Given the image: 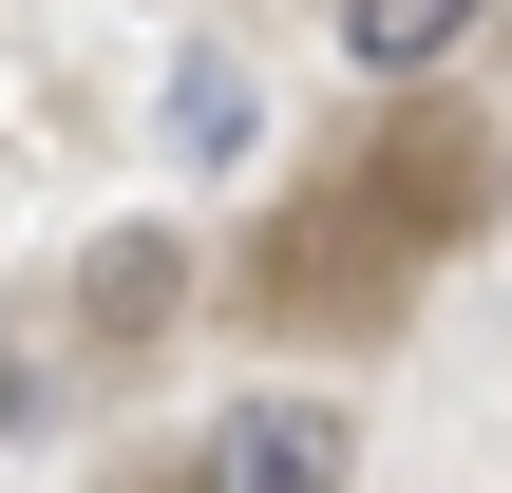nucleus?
<instances>
[{
  "label": "nucleus",
  "instance_id": "1",
  "mask_svg": "<svg viewBox=\"0 0 512 493\" xmlns=\"http://www.w3.org/2000/svg\"><path fill=\"white\" fill-rule=\"evenodd\" d=\"M475 209H494V133H380V152H361V171L266 247V304H285V323H304V304H342V323H361V304H380L418 247H456Z\"/></svg>",
  "mask_w": 512,
  "mask_h": 493
},
{
  "label": "nucleus",
  "instance_id": "2",
  "mask_svg": "<svg viewBox=\"0 0 512 493\" xmlns=\"http://www.w3.org/2000/svg\"><path fill=\"white\" fill-rule=\"evenodd\" d=\"M190 493H361V418L342 399H228L190 437Z\"/></svg>",
  "mask_w": 512,
  "mask_h": 493
},
{
  "label": "nucleus",
  "instance_id": "3",
  "mask_svg": "<svg viewBox=\"0 0 512 493\" xmlns=\"http://www.w3.org/2000/svg\"><path fill=\"white\" fill-rule=\"evenodd\" d=\"M475 19H494V0H342V57H361L380 95H418V76L475 57Z\"/></svg>",
  "mask_w": 512,
  "mask_h": 493
},
{
  "label": "nucleus",
  "instance_id": "4",
  "mask_svg": "<svg viewBox=\"0 0 512 493\" xmlns=\"http://www.w3.org/2000/svg\"><path fill=\"white\" fill-rule=\"evenodd\" d=\"M171 285H190V266H171V228H133V247H95V323H114V342H133V323H152Z\"/></svg>",
  "mask_w": 512,
  "mask_h": 493
}]
</instances>
